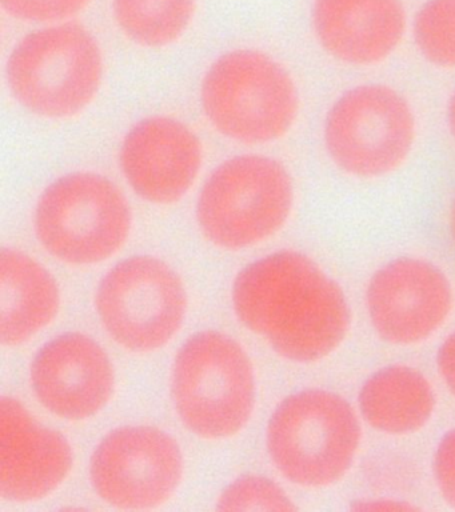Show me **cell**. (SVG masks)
<instances>
[{
	"mask_svg": "<svg viewBox=\"0 0 455 512\" xmlns=\"http://www.w3.org/2000/svg\"><path fill=\"white\" fill-rule=\"evenodd\" d=\"M233 306L243 326L297 364L330 358L353 323L341 284L294 250L273 252L243 268L234 280Z\"/></svg>",
	"mask_w": 455,
	"mask_h": 512,
	"instance_id": "1",
	"label": "cell"
},
{
	"mask_svg": "<svg viewBox=\"0 0 455 512\" xmlns=\"http://www.w3.org/2000/svg\"><path fill=\"white\" fill-rule=\"evenodd\" d=\"M363 422L357 407L327 388L287 395L266 428L271 463L294 486L325 490L341 483L361 452Z\"/></svg>",
	"mask_w": 455,
	"mask_h": 512,
	"instance_id": "2",
	"label": "cell"
},
{
	"mask_svg": "<svg viewBox=\"0 0 455 512\" xmlns=\"http://www.w3.org/2000/svg\"><path fill=\"white\" fill-rule=\"evenodd\" d=\"M417 140L413 104L387 83L346 88L323 118L327 158L341 174L355 180L371 182L395 174L409 162Z\"/></svg>",
	"mask_w": 455,
	"mask_h": 512,
	"instance_id": "3",
	"label": "cell"
},
{
	"mask_svg": "<svg viewBox=\"0 0 455 512\" xmlns=\"http://www.w3.org/2000/svg\"><path fill=\"white\" fill-rule=\"evenodd\" d=\"M201 106L211 126L243 144L285 138L301 112L294 76L278 60L257 50L227 52L202 80Z\"/></svg>",
	"mask_w": 455,
	"mask_h": 512,
	"instance_id": "4",
	"label": "cell"
},
{
	"mask_svg": "<svg viewBox=\"0 0 455 512\" xmlns=\"http://www.w3.org/2000/svg\"><path fill=\"white\" fill-rule=\"evenodd\" d=\"M295 184L278 159L241 155L223 162L199 192L197 220L205 238L223 250L257 246L285 228Z\"/></svg>",
	"mask_w": 455,
	"mask_h": 512,
	"instance_id": "5",
	"label": "cell"
},
{
	"mask_svg": "<svg viewBox=\"0 0 455 512\" xmlns=\"http://www.w3.org/2000/svg\"><path fill=\"white\" fill-rule=\"evenodd\" d=\"M171 395L187 430L202 439H229L238 435L253 415V362L229 335L198 332L175 356Z\"/></svg>",
	"mask_w": 455,
	"mask_h": 512,
	"instance_id": "6",
	"label": "cell"
},
{
	"mask_svg": "<svg viewBox=\"0 0 455 512\" xmlns=\"http://www.w3.org/2000/svg\"><path fill=\"white\" fill-rule=\"evenodd\" d=\"M7 83L23 108L62 120L85 111L103 79L101 47L77 23H55L26 35L7 60Z\"/></svg>",
	"mask_w": 455,
	"mask_h": 512,
	"instance_id": "7",
	"label": "cell"
},
{
	"mask_svg": "<svg viewBox=\"0 0 455 512\" xmlns=\"http://www.w3.org/2000/svg\"><path fill=\"white\" fill-rule=\"evenodd\" d=\"M131 226L126 196L95 172H71L55 180L35 208L39 243L71 266H93L113 258L129 239Z\"/></svg>",
	"mask_w": 455,
	"mask_h": 512,
	"instance_id": "8",
	"label": "cell"
},
{
	"mask_svg": "<svg viewBox=\"0 0 455 512\" xmlns=\"http://www.w3.org/2000/svg\"><path fill=\"white\" fill-rule=\"evenodd\" d=\"M95 307L107 334L137 354L165 347L181 330L187 292L163 260L137 255L111 268L97 288Z\"/></svg>",
	"mask_w": 455,
	"mask_h": 512,
	"instance_id": "9",
	"label": "cell"
},
{
	"mask_svg": "<svg viewBox=\"0 0 455 512\" xmlns=\"http://www.w3.org/2000/svg\"><path fill=\"white\" fill-rule=\"evenodd\" d=\"M375 335L393 347H417L435 338L455 311V288L438 264L403 255L383 263L363 295Z\"/></svg>",
	"mask_w": 455,
	"mask_h": 512,
	"instance_id": "10",
	"label": "cell"
},
{
	"mask_svg": "<svg viewBox=\"0 0 455 512\" xmlns=\"http://www.w3.org/2000/svg\"><path fill=\"white\" fill-rule=\"evenodd\" d=\"M185 462L173 436L151 426L109 432L95 447L90 480L99 498L121 510H154L169 502Z\"/></svg>",
	"mask_w": 455,
	"mask_h": 512,
	"instance_id": "11",
	"label": "cell"
},
{
	"mask_svg": "<svg viewBox=\"0 0 455 512\" xmlns=\"http://www.w3.org/2000/svg\"><path fill=\"white\" fill-rule=\"evenodd\" d=\"M30 379L38 402L70 422L98 415L115 390L109 355L81 332H67L46 343L31 363Z\"/></svg>",
	"mask_w": 455,
	"mask_h": 512,
	"instance_id": "12",
	"label": "cell"
},
{
	"mask_svg": "<svg viewBox=\"0 0 455 512\" xmlns=\"http://www.w3.org/2000/svg\"><path fill=\"white\" fill-rule=\"evenodd\" d=\"M202 163L198 135L170 116L142 119L127 132L119 151V166L131 190L158 206L185 198Z\"/></svg>",
	"mask_w": 455,
	"mask_h": 512,
	"instance_id": "13",
	"label": "cell"
},
{
	"mask_svg": "<svg viewBox=\"0 0 455 512\" xmlns=\"http://www.w3.org/2000/svg\"><path fill=\"white\" fill-rule=\"evenodd\" d=\"M74 454L61 432L42 426L17 399L0 402V494L15 503L54 494L73 470Z\"/></svg>",
	"mask_w": 455,
	"mask_h": 512,
	"instance_id": "14",
	"label": "cell"
},
{
	"mask_svg": "<svg viewBox=\"0 0 455 512\" xmlns=\"http://www.w3.org/2000/svg\"><path fill=\"white\" fill-rule=\"evenodd\" d=\"M311 27L331 60L365 70L397 54L409 22L402 0H313Z\"/></svg>",
	"mask_w": 455,
	"mask_h": 512,
	"instance_id": "15",
	"label": "cell"
},
{
	"mask_svg": "<svg viewBox=\"0 0 455 512\" xmlns=\"http://www.w3.org/2000/svg\"><path fill=\"white\" fill-rule=\"evenodd\" d=\"M437 391L429 376L405 363L371 372L357 394L355 407L363 424L390 438H406L429 426L437 411Z\"/></svg>",
	"mask_w": 455,
	"mask_h": 512,
	"instance_id": "16",
	"label": "cell"
},
{
	"mask_svg": "<svg viewBox=\"0 0 455 512\" xmlns=\"http://www.w3.org/2000/svg\"><path fill=\"white\" fill-rule=\"evenodd\" d=\"M61 291L54 276L25 252L3 248L0 255V339L17 347L57 318Z\"/></svg>",
	"mask_w": 455,
	"mask_h": 512,
	"instance_id": "17",
	"label": "cell"
},
{
	"mask_svg": "<svg viewBox=\"0 0 455 512\" xmlns=\"http://www.w3.org/2000/svg\"><path fill=\"white\" fill-rule=\"evenodd\" d=\"M197 0H113L119 30L146 48L171 46L193 22Z\"/></svg>",
	"mask_w": 455,
	"mask_h": 512,
	"instance_id": "18",
	"label": "cell"
},
{
	"mask_svg": "<svg viewBox=\"0 0 455 512\" xmlns=\"http://www.w3.org/2000/svg\"><path fill=\"white\" fill-rule=\"evenodd\" d=\"M411 36L429 66L455 71V0H425L414 14Z\"/></svg>",
	"mask_w": 455,
	"mask_h": 512,
	"instance_id": "19",
	"label": "cell"
},
{
	"mask_svg": "<svg viewBox=\"0 0 455 512\" xmlns=\"http://www.w3.org/2000/svg\"><path fill=\"white\" fill-rule=\"evenodd\" d=\"M217 508L221 511H295L298 507L274 480L246 475L222 491Z\"/></svg>",
	"mask_w": 455,
	"mask_h": 512,
	"instance_id": "20",
	"label": "cell"
},
{
	"mask_svg": "<svg viewBox=\"0 0 455 512\" xmlns=\"http://www.w3.org/2000/svg\"><path fill=\"white\" fill-rule=\"evenodd\" d=\"M91 0H0L11 18L29 23H63L89 6Z\"/></svg>",
	"mask_w": 455,
	"mask_h": 512,
	"instance_id": "21",
	"label": "cell"
},
{
	"mask_svg": "<svg viewBox=\"0 0 455 512\" xmlns=\"http://www.w3.org/2000/svg\"><path fill=\"white\" fill-rule=\"evenodd\" d=\"M431 472L439 496L455 510V427L439 438L431 459Z\"/></svg>",
	"mask_w": 455,
	"mask_h": 512,
	"instance_id": "22",
	"label": "cell"
},
{
	"mask_svg": "<svg viewBox=\"0 0 455 512\" xmlns=\"http://www.w3.org/2000/svg\"><path fill=\"white\" fill-rule=\"evenodd\" d=\"M435 367L447 391L455 398V330L439 344L435 355Z\"/></svg>",
	"mask_w": 455,
	"mask_h": 512,
	"instance_id": "23",
	"label": "cell"
},
{
	"mask_svg": "<svg viewBox=\"0 0 455 512\" xmlns=\"http://www.w3.org/2000/svg\"><path fill=\"white\" fill-rule=\"evenodd\" d=\"M351 510L354 511H415L419 510L413 503L387 496H374V498L358 499L353 502Z\"/></svg>",
	"mask_w": 455,
	"mask_h": 512,
	"instance_id": "24",
	"label": "cell"
},
{
	"mask_svg": "<svg viewBox=\"0 0 455 512\" xmlns=\"http://www.w3.org/2000/svg\"><path fill=\"white\" fill-rule=\"evenodd\" d=\"M446 126L455 143V88L446 104Z\"/></svg>",
	"mask_w": 455,
	"mask_h": 512,
	"instance_id": "25",
	"label": "cell"
},
{
	"mask_svg": "<svg viewBox=\"0 0 455 512\" xmlns=\"http://www.w3.org/2000/svg\"><path fill=\"white\" fill-rule=\"evenodd\" d=\"M447 226H449L451 243H453L455 247V192L449 206V220H447Z\"/></svg>",
	"mask_w": 455,
	"mask_h": 512,
	"instance_id": "26",
	"label": "cell"
}]
</instances>
